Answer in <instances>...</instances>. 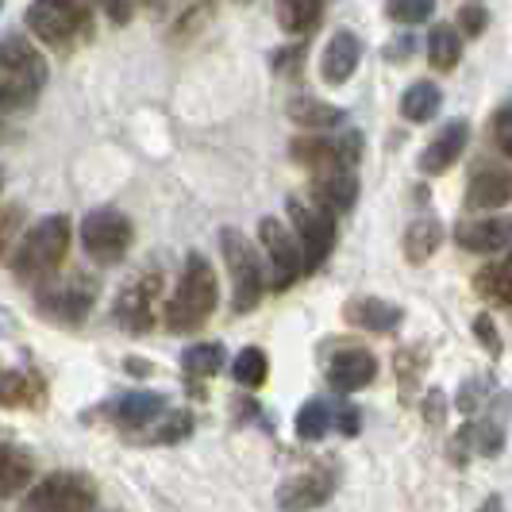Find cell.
<instances>
[{"instance_id":"cell-4","label":"cell","mask_w":512,"mask_h":512,"mask_svg":"<svg viewBox=\"0 0 512 512\" xmlns=\"http://www.w3.org/2000/svg\"><path fill=\"white\" fill-rule=\"evenodd\" d=\"M220 247H224V262H228L231 274V308H235V316L251 312L266 293V278H262V262H258L255 247L235 228L220 231Z\"/></svg>"},{"instance_id":"cell-26","label":"cell","mask_w":512,"mask_h":512,"mask_svg":"<svg viewBox=\"0 0 512 512\" xmlns=\"http://www.w3.org/2000/svg\"><path fill=\"white\" fill-rule=\"evenodd\" d=\"M462 58V35L455 31V24H436L428 31V62L436 70H455Z\"/></svg>"},{"instance_id":"cell-3","label":"cell","mask_w":512,"mask_h":512,"mask_svg":"<svg viewBox=\"0 0 512 512\" xmlns=\"http://www.w3.org/2000/svg\"><path fill=\"white\" fill-rule=\"evenodd\" d=\"M66 251H70V216H47L27 235H20L12 251V270L24 282H47L62 266Z\"/></svg>"},{"instance_id":"cell-41","label":"cell","mask_w":512,"mask_h":512,"mask_svg":"<svg viewBox=\"0 0 512 512\" xmlns=\"http://www.w3.org/2000/svg\"><path fill=\"white\" fill-rule=\"evenodd\" d=\"M501 505H505L501 497H489V505H482V512H501Z\"/></svg>"},{"instance_id":"cell-28","label":"cell","mask_w":512,"mask_h":512,"mask_svg":"<svg viewBox=\"0 0 512 512\" xmlns=\"http://www.w3.org/2000/svg\"><path fill=\"white\" fill-rule=\"evenodd\" d=\"M181 366H185V374L193 382L220 374V366H224V343H197V347H189L181 355Z\"/></svg>"},{"instance_id":"cell-15","label":"cell","mask_w":512,"mask_h":512,"mask_svg":"<svg viewBox=\"0 0 512 512\" xmlns=\"http://www.w3.org/2000/svg\"><path fill=\"white\" fill-rule=\"evenodd\" d=\"M359 58H362L359 35L347 31V27H339V31H332V39H328V47H324L320 74H324L328 85H343V81H351V74L359 70Z\"/></svg>"},{"instance_id":"cell-9","label":"cell","mask_w":512,"mask_h":512,"mask_svg":"<svg viewBox=\"0 0 512 512\" xmlns=\"http://www.w3.org/2000/svg\"><path fill=\"white\" fill-rule=\"evenodd\" d=\"M97 301V282L85 274H70L62 282H47L35 293V305L47 320H62V324H81L89 316V308Z\"/></svg>"},{"instance_id":"cell-33","label":"cell","mask_w":512,"mask_h":512,"mask_svg":"<svg viewBox=\"0 0 512 512\" xmlns=\"http://www.w3.org/2000/svg\"><path fill=\"white\" fill-rule=\"evenodd\" d=\"M385 12L397 24H424L436 12V0H385Z\"/></svg>"},{"instance_id":"cell-12","label":"cell","mask_w":512,"mask_h":512,"mask_svg":"<svg viewBox=\"0 0 512 512\" xmlns=\"http://www.w3.org/2000/svg\"><path fill=\"white\" fill-rule=\"evenodd\" d=\"M359 201V178L347 166H324L312 170V205H320L324 212H351Z\"/></svg>"},{"instance_id":"cell-30","label":"cell","mask_w":512,"mask_h":512,"mask_svg":"<svg viewBox=\"0 0 512 512\" xmlns=\"http://www.w3.org/2000/svg\"><path fill=\"white\" fill-rule=\"evenodd\" d=\"M332 428V409L324 401H308L305 409L297 412V436L301 439H320Z\"/></svg>"},{"instance_id":"cell-35","label":"cell","mask_w":512,"mask_h":512,"mask_svg":"<svg viewBox=\"0 0 512 512\" xmlns=\"http://www.w3.org/2000/svg\"><path fill=\"white\" fill-rule=\"evenodd\" d=\"M301 62H305V39H297L293 47H282V51L270 54V70H278L282 77L297 74V70H301Z\"/></svg>"},{"instance_id":"cell-17","label":"cell","mask_w":512,"mask_h":512,"mask_svg":"<svg viewBox=\"0 0 512 512\" xmlns=\"http://www.w3.org/2000/svg\"><path fill=\"white\" fill-rule=\"evenodd\" d=\"M343 316H347V324H355V328H366V332H397L401 328V320H405V312L397 305H389V301H378V297H355V301H347L343 305Z\"/></svg>"},{"instance_id":"cell-19","label":"cell","mask_w":512,"mask_h":512,"mask_svg":"<svg viewBox=\"0 0 512 512\" xmlns=\"http://www.w3.org/2000/svg\"><path fill=\"white\" fill-rule=\"evenodd\" d=\"M509 193H512V178H509V166H482L470 185H466V205L486 212V208H501L509 205Z\"/></svg>"},{"instance_id":"cell-37","label":"cell","mask_w":512,"mask_h":512,"mask_svg":"<svg viewBox=\"0 0 512 512\" xmlns=\"http://www.w3.org/2000/svg\"><path fill=\"white\" fill-rule=\"evenodd\" d=\"M493 143H497V151L509 158L512 154V112L509 108H497L493 112Z\"/></svg>"},{"instance_id":"cell-13","label":"cell","mask_w":512,"mask_h":512,"mask_svg":"<svg viewBox=\"0 0 512 512\" xmlns=\"http://www.w3.org/2000/svg\"><path fill=\"white\" fill-rule=\"evenodd\" d=\"M335 493V478L328 470H305L297 478H289L278 489V509L282 512H312L320 509L328 497Z\"/></svg>"},{"instance_id":"cell-1","label":"cell","mask_w":512,"mask_h":512,"mask_svg":"<svg viewBox=\"0 0 512 512\" xmlns=\"http://www.w3.org/2000/svg\"><path fill=\"white\" fill-rule=\"evenodd\" d=\"M47 85V58L20 35H0V112L31 108Z\"/></svg>"},{"instance_id":"cell-32","label":"cell","mask_w":512,"mask_h":512,"mask_svg":"<svg viewBox=\"0 0 512 512\" xmlns=\"http://www.w3.org/2000/svg\"><path fill=\"white\" fill-rule=\"evenodd\" d=\"M20 235H24V208L4 205L0 208V258H8L16 251Z\"/></svg>"},{"instance_id":"cell-16","label":"cell","mask_w":512,"mask_h":512,"mask_svg":"<svg viewBox=\"0 0 512 512\" xmlns=\"http://www.w3.org/2000/svg\"><path fill=\"white\" fill-rule=\"evenodd\" d=\"M466 139H470V124H466V120H451V124L424 147V154H420V170L432 174V178H436V174H447L451 162H459V154L466 151Z\"/></svg>"},{"instance_id":"cell-25","label":"cell","mask_w":512,"mask_h":512,"mask_svg":"<svg viewBox=\"0 0 512 512\" xmlns=\"http://www.w3.org/2000/svg\"><path fill=\"white\" fill-rule=\"evenodd\" d=\"M31 482V459L20 447H0V505L12 501Z\"/></svg>"},{"instance_id":"cell-14","label":"cell","mask_w":512,"mask_h":512,"mask_svg":"<svg viewBox=\"0 0 512 512\" xmlns=\"http://www.w3.org/2000/svg\"><path fill=\"white\" fill-rule=\"evenodd\" d=\"M374 374H378V359L362 347H343L328 359V385L339 393H355L362 385H370Z\"/></svg>"},{"instance_id":"cell-18","label":"cell","mask_w":512,"mask_h":512,"mask_svg":"<svg viewBox=\"0 0 512 512\" xmlns=\"http://www.w3.org/2000/svg\"><path fill=\"white\" fill-rule=\"evenodd\" d=\"M455 243L474 255H501L509 247V220H462L455 224Z\"/></svg>"},{"instance_id":"cell-5","label":"cell","mask_w":512,"mask_h":512,"mask_svg":"<svg viewBox=\"0 0 512 512\" xmlns=\"http://www.w3.org/2000/svg\"><path fill=\"white\" fill-rule=\"evenodd\" d=\"M289 220L293 231L301 235V274H316L324 266V258L332 255L335 247V220L332 212H324L320 205H312L308 197H289Z\"/></svg>"},{"instance_id":"cell-40","label":"cell","mask_w":512,"mask_h":512,"mask_svg":"<svg viewBox=\"0 0 512 512\" xmlns=\"http://www.w3.org/2000/svg\"><path fill=\"white\" fill-rule=\"evenodd\" d=\"M412 47H416V35H397V43L385 47V58L389 62H401V58H409Z\"/></svg>"},{"instance_id":"cell-24","label":"cell","mask_w":512,"mask_h":512,"mask_svg":"<svg viewBox=\"0 0 512 512\" xmlns=\"http://www.w3.org/2000/svg\"><path fill=\"white\" fill-rule=\"evenodd\" d=\"M289 120L301 124L305 131H328L335 124H343V112L335 104L316 101V97H293L289 101Z\"/></svg>"},{"instance_id":"cell-27","label":"cell","mask_w":512,"mask_h":512,"mask_svg":"<svg viewBox=\"0 0 512 512\" xmlns=\"http://www.w3.org/2000/svg\"><path fill=\"white\" fill-rule=\"evenodd\" d=\"M474 289L489 297V301H497L501 308L512 305V266L505 258H497V262H489L486 270H478V278H474Z\"/></svg>"},{"instance_id":"cell-42","label":"cell","mask_w":512,"mask_h":512,"mask_svg":"<svg viewBox=\"0 0 512 512\" xmlns=\"http://www.w3.org/2000/svg\"><path fill=\"white\" fill-rule=\"evenodd\" d=\"M135 4H162V0H135Z\"/></svg>"},{"instance_id":"cell-7","label":"cell","mask_w":512,"mask_h":512,"mask_svg":"<svg viewBox=\"0 0 512 512\" xmlns=\"http://www.w3.org/2000/svg\"><path fill=\"white\" fill-rule=\"evenodd\" d=\"M131 239H135V228H131L128 216L116 212V208H93L81 220V247L101 266H112V262H120L128 255Z\"/></svg>"},{"instance_id":"cell-38","label":"cell","mask_w":512,"mask_h":512,"mask_svg":"<svg viewBox=\"0 0 512 512\" xmlns=\"http://www.w3.org/2000/svg\"><path fill=\"white\" fill-rule=\"evenodd\" d=\"M474 335H478V343L486 347L489 355H501V335H497L489 316H478V320H474Z\"/></svg>"},{"instance_id":"cell-6","label":"cell","mask_w":512,"mask_h":512,"mask_svg":"<svg viewBox=\"0 0 512 512\" xmlns=\"http://www.w3.org/2000/svg\"><path fill=\"white\" fill-rule=\"evenodd\" d=\"M27 27L35 39L51 47H66L70 39L89 31V0H31Z\"/></svg>"},{"instance_id":"cell-22","label":"cell","mask_w":512,"mask_h":512,"mask_svg":"<svg viewBox=\"0 0 512 512\" xmlns=\"http://www.w3.org/2000/svg\"><path fill=\"white\" fill-rule=\"evenodd\" d=\"M439 243H443V224H439L436 216H420L405 231V258H409L412 266H420V262H428V258L436 255Z\"/></svg>"},{"instance_id":"cell-10","label":"cell","mask_w":512,"mask_h":512,"mask_svg":"<svg viewBox=\"0 0 512 512\" xmlns=\"http://www.w3.org/2000/svg\"><path fill=\"white\" fill-rule=\"evenodd\" d=\"M258 239H262V251L270 262V289L282 293L289 285L301 278V251H297V239L293 231L285 228L282 220L274 216H262L258 220Z\"/></svg>"},{"instance_id":"cell-34","label":"cell","mask_w":512,"mask_h":512,"mask_svg":"<svg viewBox=\"0 0 512 512\" xmlns=\"http://www.w3.org/2000/svg\"><path fill=\"white\" fill-rule=\"evenodd\" d=\"M154 424H158V428H154V439H158V443H174V439H185L193 432L189 412H162Z\"/></svg>"},{"instance_id":"cell-36","label":"cell","mask_w":512,"mask_h":512,"mask_svg":"<svg viewBox=\"0 0 512 512\" xmlns=\"http://www.w3.org/2000/svg\"><path fill=\"white\" fill-rule=\"evenodd\" d=\"M486 24H489V16H486V8L482 4H466L459 12V35H466V39H474V35H482L486 31Z\"/></svg>"},{"instance_id":"cell-21","label":"cell","mask_w":512,"mask_h":512,"mask_svg":"<svg viewBox=\"0 0 512 512\" xmlns=\"http://www.w3.org/2000/svg\"><path fill=\"white\" fill-rule=\"evenodd\" d=\"M324 4L328 0H278V24L289 35L305 39L308 31H316L324 20Z\"/></svg>"},{"instance_id":"cell-23","label":"cell","mask_w":512,"mask_h":512,"mask_svg":"<svg viewBox=\"0 0 512 512\" xmlns=\"http://www.w3.org/2000/svg\"><path fill=\"white\" fill-rule=\"evenodd\" d=\"M439 104H443V93H439L436 81H412L401 93V116L412 124H428L439 112Z\"/></svg>"},{"instance_id":"cell-20","label":"cell","mask_w":512,"mask_h":512,"mask_svg":"<svg viewBox=\"0 0 512 512\" xmlns=\"http://www.w3.org/2000/svg\"><path fill=\"white\" fill-rule=\"evenodd\" d=\"M162 412H166V401H162L158 393L139 389V393H124V397L112 405V420H116L120 428H151Z\"/></svg>"},{"instance_id":"cell-31","label":"cell","mask_w":512,"mask_h":512,"mask_svg":"<svg viewBox=\"0 0 512 512\" xmlns=\"http://www.w3.org/2000/svg\"><path fill=\"white\" fill-rule=\"evenodd\" d=\"M27 401H31V378L24 370H4L0 374V405L16 409V405H27Z\"/></svg>"},{"instance_id":"cell-29","label":"cell","mask_w":512,"mask_h":512,"mask_svg":"<svg viewBox=\"0 0 512 512\" xmlns=\"http://www.w3.org/2000/svg\"><path fill=\"white\" fill-rule=\"evenodd\" d=\"M266 374H270V362H266V355L258 347H243L235 355V362H231V378L239 385H247V389H258V385L266 382Z\"/></svg>"},{"instance_id":"cell-43","label":"cell","mask_w":512,"mask_h":512,"mask_svg":"<svg viewBox=\"0 0 512 512\" xmlns=\"http://www.w3.org/2000/svg\"><path fill=\"white\" fill-rule=\"evenodd\" d=\"M235 4H251V0H235Z\"/></svg>"},{"instance_id":"cell-2","label":"cell","mask_w":512,"mask_h":512,"mask_svg":"<svg viewBox=\"0 0 512 512\" xmlns=\"http://www.w3.org/2000/svg\"><path fill=\"white\" fill-rule=\"evenodd\" d=\"M216 297H220L216 293V274H212L208 258L193 251V255L185 258L181 282L174 289V297H170V305H166V328L170 332H197L212 316Z\"/></svg>"},{"instance_id":"cell-39","label":"cell","mask_w":512,"mask_h":512,"mask_svg":"<svg viewBox=\"0 0 512 512\" xmlns=\"http://www.w3.org/2000/svg\"><path fill=\"white\" fill-rule=\"evenodd\" d=\"M332 424H339V432L355 436L359 432V412L351 409V405H339V409H332Z\"/></svg>"},{"instance_id":"cell-8","label":"cell","mask_w":512,"mask_h":512,"mask_svg":"<svg viewBox=\"0 0 512 512\" xmlns=\"http://www.w3.org/2000/svg\"><path fill=\"white\" fill-rule=\"evenodd\" d=\"M93 505H97V486L85 474L58 470L39 486H31L20 512H89Z\"/></svg>"},{"instance_id":"cell-44","label":"cell","mask_w":512,"mask_h":512,"mask_svg":"<svg viewBox=\"0 0 512 512\" xmlns=\"http://www.w3.org/2000/svg\"><path fill=\"white\" fill-rule=\"evenodd\" d=\"M0 185H4V174H0Z\"/></svg>"},{"instance_id":"cell-45","label":"cell","mask_w":512,"mask_h":512,"mask_svg":"<svg viewBox=\"0 0 512 512\" xmlns=\"http://www.w3.org/2000/svg\"><path fill=\"white\" fill-rule=\"evenodd\" d=\"M0 8H4V0H0Z\"/></svg>"},{"instance_id":"cell-11","label":"cell","mask_w":512,"mask_h":512,"mask_svg":"<svg viewBox=\"0 0 512 512\" xmlns=\"http://www.w3.org/2000/svg\"><path fill=\"white\" fill-rule=\"evenodd\" d=\"M158 274H143V278H135L120 289V297H116V308H112V316L128 328L131 335H143L151 332L154 324V301H158Z\"/></svg>"}]
</instances>
